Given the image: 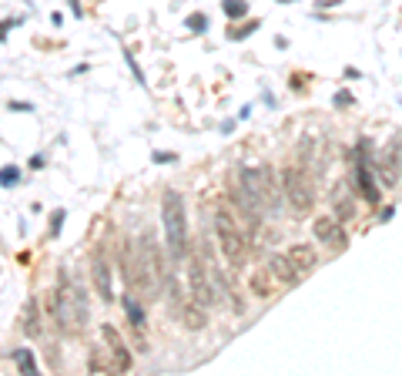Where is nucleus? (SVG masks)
I'll return each instance as SVG.
<instances>
[{
    "label": "nucleus",
    "mask_w": 402,
    "mask_h": 376,
    "mask_svg": "<svg viewBox=\"0 0 402 376\" xmlns=\"http://www.w3.org/2000/svg\"><path fill=\"white\" fill-rule=\"evenodd\" d=\"M261 172V205H275L278 202V185H275V172L268 165L258 168Z\"/></svg>",
    "instance_id": "nucleus-14"
},
{
    "label": "nucleus",
    "mask_w": 402,
    "mask_h": 376,
    "mask_svg": "<svg viewBox=\"0 0 402 376\" xmlns=\"http://www.w3.org/2000/svg\"><path fill=\"white\" fill-rule=\"evenodd\" d=\"M101 336H104V343H108V350H111V363H114V370H131V353H128V343L121 340V332L104 322V326H101Z\"/></svg>",
    "instance_id": "nucleus-6"
},
{
    "label": "nucleus",
    "mask_w": 402,
    "mask_h": 376,
    "mask_svg": "<svg viewBox=\"0 0 402 376\" xmlns=\"http://www.w3.org/2000/svg\"><path fill=\"white\" fill-rule=\"evenodd\" d=\"M181 322H185V330H205L208 326V316H205V306H185V302H181Z\"/></svg>",
    "instance_id": "nucleus-13"
},
{
    "label": "nucleus",
    "mask_w": 402,
    "mask_h": 376,
    "mask_svg": "<svg viewBox=\"0 0 402 376\" xmlns=\"http://www.w3.org/2000/svg\"><path fill=\"white\" fill-rule=\"evenodd\" d=\"M87 370H91V373H114V363H111L101 350H94V353L87 356Z\"/></svg>",
    "instance_id": "nucleus-18"
},
{
    "label": "nucleus",
    "mask_w": 402,
    "mask_h": 376,
    "mask_svg": "<svg viewBox=\"0 0 402 376\" xmlns=\"http://www.w3.org/2000/svg\"><path fill=\"white\" fill-rule=\"evenodd\" d=\"M61 219H64V212H54V219H51V235L61 232Z\"/></svg>",
    "instance_id": "nucleus-26"
},
{
    "label": "nucleus",
    "mask_w": 402,
    "mask_h": 376,
    "mask_svg": "<svg viewBox=\"0 0 402 376\" xmlns=\"http://www.w3.org/2000/svg\"><path fill=\"white\" fill-rule=\"evenodd\" d=\"M188 31H201V34H205L208 31V17H205V14H191V17H188Z\"/></svg>",
    "instance_id": "nucleus-22"
},
{
    "label": "nucleus",
    "mask_w": 402,
    "mask_h": 376,
    "mask_svg": "<svg viewBox=\"0 0 402 376\" xmlns=\"http://www.w3.org/2000/svg\"><path fill=\"white\" fill-rule=\"evenodd\" d=\"M215 229H218V245H221V255L228 259L231 269H241V266H245V259H248V242H245V235L238 232L235 219H231L225 209H218Z\"/></svg>",
    "instance_id": "nucleus-3"
},
{
    "label": "nucleus",
    "mask_w": 402,
    "mask_h": 376,
    "mask_svg": "<svg viewBox=\"0 0 402 376\" xmlns=\"http://www.w3.org/2000/svg\"><path fill=\"white\" fill-rule=\"evenodd\" d=\"M121 306H124V312H128V320H131V326H134V330H144V320H148V316H144V310H141V302H138V296H124L121 299Z\"/></svg>",
    "instance_id": "nucleus-15"
},
{
    "label": "nucleus",
    "mask_w": 402,
    "mask_h": 376,
    "mask_svg": "<svg viewBox=\"0 0 402 376\" xmlns=\"http://www.w3.org/2000/svg\"><path fill=\"white\" fill-rule=\"evenodd\" d=\"M251 31H258V21H255V24H245V27H238V31H231V37H235V41H241V37H248Z\"/></svg>",
    "instance_id": "nucleus-24"
},
{
    "label": "nucleus",
    "mask_w": 402,
    "mask_h": 376,
    "mask_svg": "<svg viewBox=\"0 0 402 376\" xmlns=\"http://www.w3.org/2000/svg\"><path fill=\"white\" fill-rule=\"evenodd\" d=\"M24 332L37 340L41 336V312H37V302H27V310H24Z\"/></svg>",
    "instance_id": "nucleus-17"
},
{
    "label": "nucleus",
    "mask_w": 402,
    "mask_h": 376,
    "mask_svg": "<svg viewBox=\"0 0 402 376\" xmlns=\"http://www.w3.org/2000/svg\"><path fill=\"white\" fill-rule=\"evenodd\" d=\"M14 363L21 366V373H27V376H34V373H37V363H34L31 350H17V353H14Z\"/></svg>",
    "instance_id": "nucleus-19"
},
{
    "label": "nucleus",
    "mask_w": 402,
    "mask_h": 376,
    "mask_svg": "<svg viewBox=\"0 0 402 376\" xmlns=\"http://www.w3.org/2000/svg\"><path fill=\"white\" fill-rule=\"evenodd\" d=\"M302 84H305V74H292V88L298 91V88H302Z\"/></svg>",
    "instance_id": "nucleus-27"
},
{
    "label": "nucleus",
    "mask_w": 402,
    "mask_h": 376,
    "mask_svg": "<svg viewBox=\"0 0 402 376\" xmlns=\"http://www.w3.org/2000/svg\"><path fill=\"white\" fill-rule=\"evenodd\" d=\"M332 215H336V222L342 225V222H348L352 215H356V202H352V195H348L346 188L338 185L336 192H332Z\"/></svg>",
    "instance_id": "nucleus-9"
},
{
    "label": "nucleus",
    "mask_w": 402,
    "mask_h": 376,
    "mask_svg": "<svg viewBox=\"0 0 402 376\" xmlns=\"http://www.w3.org/2000/svg\"><path fill=\"white\" fill-rule=\"evenodd\" d=\"M17 182H21V172H17V168L14 165H7V168H0V185H17Z\"/></svg>",
    "instance_id": "nucleus-21"
},
{
    "label": "nucleus",
    "mask_w": 402,
    "mask_h": 376,
    "mask_svg": "<svg viewBox=\"0 0 402 376\" xmlns=\"http://www.w3.org/2000/svg\"><path fill=\"white\" fill-rule=\"evenodd\" d=\"M268 272H272L275 282H282V286H295V282L302 279V272L292 266L288 255H272V259H268Z\"/></svg>",
    "instance_id": "nucleus-8"
},
{
    "label": "nucleus",
    "mask_w": 402,
    "mask_h": 376,
    "mask_svg": "<svg viewBox=\"0 0 402 376\" xmlns=\"http://www.w3.org/2000/svg\"><path fill=\"white\" fill-rule=\"evenodd\" d=\"M47 312L57 320V326L71 336L87 330V296L77 286L61 279V289L47 292Z\"/></svg>",
    "instance_id": "nucleus-1"
},
{
    "label": "nucleus",
    "mask_w": 402,
    "mask_h": 376,
    "mask_svg": "<svg viewBox=\"0 0 402 376\" xmlns=\"http://www.w3.org/2000/svg\"><path fill=\"white\" fill-rule=\"evenodd\" d=\"M328 245H332L336 252H342V249H346V232H342V229H336V235L328 239Z\"/></svg>",
    "instance_id": "nucleus-23"
},
{
    "label": "nucleus",
    "mask_w": 402,
    "mask_h": 376,
    "mask_svg": "<svg viewBox=\"0 0 402 376\" xmlns=\"http://www.w3.org/2000/svg\"><path fill=\"white\" fill-rule=\"evenodd\" d=\"M288 259H292V266L298 269V272H312V269L318 266V255L312 245H292V249H288Z\"/></svg>",
    "instance_id": "nucleus-10"
},
{
    "label": "nucleus",
    "mask_w": 402,
    "mask_h": 376,
    "mask_svg": "<svg viewBox=\"0 0 402 376\" xmlns=\"http://www.w3.org/2000/svg\"><path fill=\"white\" fill-rule=\"evenodd\" d=\"M221 11H225V17L238 21V17L248 14V4H245V0H225V4H221Z\"/></svg>",
    "instance_id": "nucleus-20"
},
{
    "label": "nucleus",
    "mask_w": 402,
    "mask_h": 376,
    "mask_svg": "<svg viewBox=\"0 0 402 376\" xmlns=\"http://www.w3.org/2000/svg\"><path fill=\"white\" fill-rule=\"evenodd\" d=\"M248 289L258 299H272L275 296V276L268 272V269H255V276L248 279Z\"/></svg>",
    "instance_id": "nucleus-11"
},
{
    "label": "nucleus",
    "mask_w": 402,
    "mask_h": 376,
    "mask_svg": "<svg viewBox=\"0 0 402 376\" xmlns=\"http://www.w3.org/2000/svg\"><path fill=\"white\" fill-rule=\"evenodd\" d=\"M356 188L362 192V199L369 202V205H376V202H379V185L372 182V172H369L366 165H362L359 172H356Z\"/></svg>",
    "instance_id": "nucleus-12"
},
{
    "label": "nucleus",
    "mask_w": 402,
    "mask_h": 376,
    "mask_svg": "<svg viewBox=\"0 0 402 376\" xmlns=\"http://www.w3.org/2000/svg\"><path fill=\"white\" fill-rule=\"evenodd\" d=\"M161 219H164V235H168L171 259H185L188 255V219H185V202H181L178 192H164Z\"/></svg>",
    "instance_id": "nucleus-2"
},
{
    "label": "nucleus",
    "mask_w": 402,
    "mask_h": 376,
    "mask_svg": "<svg viewBox=\"0 0 402 376\" xmlns=\"http://www.w3.org/2000/svg\"><path fill=\"white\" fill-rule=\"evenodd\" d=\"M91 279H94V289H98V296L104 302L114 299V282H111V266L104 255H94V262H91Z\"/></svg>",
    "instance_id": "nucleus-7"
},
{
    "label": "nucleus",
    "mask_w": 402,
    "mask_h": 376,
    "mask_svg": "<svg viewBox=\"0 0 402 376\" xmlns=\"http://www.w3.org/2000/svg\"><path fill=\"white\" fill-rule=\"evenodd\" d=\"M282 185H285V195H288V202H292L295 212H312L316 192H312V185H308V178L302 175V168H285Z\"/></svg>",
    "instance_id": "nucleus-4"
},
{
    "label": "nucleus",
    "mask_w": 402,
    "mask_h": 376,
    "mask_svg": "<svg viewBox=\"0 0 402 376\" xmlns=\"http://www.w3.org/2000/svg\"><path fill=\"white\" fill-rule=\"evenodd\" d=\"M336 229H338L336 215H318V219L312 222V232H316V239H322V242H328V239L336 235Z\"/></svg>",
    "instance_id": "nucleus-16"
},
{
    "label": "nucleus",
    "mask_w": 402,
    "mask_h": 376,
    "mask_svg": "<svg viewBox=\"0 0 402 376\" xmlns=\"http://www.w3.org/2000/svg\"><path fill=\"white\" fill-rule=\"evenodd\" d=\"M188 279H191V296H195L198 306H215L218 302V289L208 282V266H201V255H195L188 262Z\"/></svg>",
    "instance_id": "nucleus-5"
},
{
    "label": "nucleus",
    "mask_w": 402,
    "mask_h": 376,
    "mask_svg": "<svg viewBox=\"0 0 402 376\" xmlns=\"http://www.w3.org/2000/svg\"><path fill=\"white\" fill-rule=\"evenodd\" d=\"M336 101H338V108H348V104H352V101H356V98H352L348 91H338V94H336Z\"/></svg>",
    "instance_id": "nucleus-25"
}]
</instances>
